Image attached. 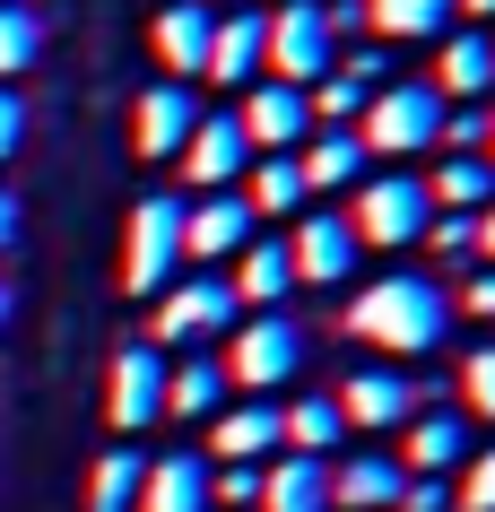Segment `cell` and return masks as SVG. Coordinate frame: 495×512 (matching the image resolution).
Masks as SVG:
<instances>
[{"label":"cell","mask_w":495,"mask_h":512,"mask_svg":"<svg viewBox=\"0 0 495 512\" xmlns=\"http://www.w3.org/2000/svg\"><path fill=\"white\" fill-rule=\"evenodd\" d=\"M452 27V0H365V35H391V44H435Z\"/></svg>","instance_id":"4316f807"},{"label":"cell","mask_w":495,"mask_h":512,"mask_svg":"<svg viewBox=\"0 0 495 512\" xmlns=\"http://www.w3.org/2000/svg\"><path fill=\"white\" fill-rule=\"evenodd\" d=\"M131 512H209V460L200 452L139 460V504Z\"/></svg>","instance_id":"d6986e66"},{"label":"cell","mask_w":495,"mask_h":512,"mask_svg":"<svg viewBox=\"0 0 495 512\" xmlns=\"http://www.w3.org/2000/svg\"><path fill=\"white\" fill-rule=\"evenodd\" d=\"M174 165H183V183H192V191H235L252 174V139L235 131V113H200V131L183 139V157H174Z\"/></svg>","instance_id":"8fae6325"},{"label":"cell","mask_w":495,"mask_h":512,"mask_svg":"<svg viewBox=\"0 0 495 512\" xmlns=\"http://www.w3.org/2000/svg\"><path fill=\"white\" fill-rule=\"evenodd\" d=\"M304 348H313V339H304L296 313H244V322H235V348L218 356L226 391H252V400H261V391H278V382H296Z\"/></svg>","instance_id":"3957f363"},{"label":"cell","mask_w":495,"mask_h":512,"mask_svg":"<svg viewBox=\"0 0 495 512\" xmlns=\"http://www.w3.org/2000/svg\"><path fill=\"white\" fill-rule=\"evenodd\" d=\"M209 504H226V512H252V504H261V469H244V460H226L218 478H209Z\"/></svg>","instance_id":"836d02e7"},{"label":"cell","mask_w":495,"mask_h":512,"mask_svg":"<svg viewBox=\"0 0 495 512\" xmlns=\"http://www.w3.org/2000/svg\"><path fill=\"white\" fill-rule=\"evenodd\" d=\"M478 261H487V270H495V200H487V209H478Z\"/></svg>","instance_id":"60d3db41"},{"label":"cell","mask_w":495,"mask_h":512,"mask_svg":"<svg viewBox=\"0 0 495 512\" xmlns=\"http://www.w3.org/2000/svg\"><path fill=\"white\" fill-rule=\"evenodd\" d=\"M330 400H339V417H348V426L383 434V426H409V417H417V382L391 374V365H357V374L339 382Z\"/></svg>","instance_id":"5bb4252c"},{"label":"cell","mask_w":495,"mask_h":512,"mask_svg":"<svg viewBox=\"0 0 495 512\" xmlns=\"http://www.w3.org/2000/svg\"><path fill=\"white\" fill-rule=\"evenodd\" d=\"M348 235L374 243V252H400V243L426 235V217H435V200H426V183L417 174H365L357 191H348Z\"/></svg>","instance_id":"5b68a950"},{"label":"cell","mask_w":495,"mask_h":512,"mask_svg":"<svg viewBox=\"0 0 495 512\" xmlns=\"http://www.w3.org/2000/svg\"><path fill=\"white\" fill-rule=\"evenodd\" d=\"M391 460H400L409 478H452V469L469 460V426L452 417V408H417V417H409V443H400Z\"/></svg>","instance_id":"ac0fdd59"},{"label":"cell","mask_w":495,"mask_h":512,"mask_svg":"<svg viewBox=\"0 0 495 512\" xmlns=\"http://www.w3.org/2000/svg\"><path fill=\"white\" fill-rule=\"evenodd\" d=\"M339 434H348V417H339V400H322V391H304V400L278 408V452L330 460V452H339Z\"/></svg>","instance_id":"d4e9b609"},{"label":"cell","mask_w":495,"mask_h":512,"mask_svg":"<svg viewBox=\"0 0 495 512\" xmlns=\"http://www.w3.org/2000/svg\"><path fill=\"white\" fill-rule=\"evenodd\" d=\"M400 512H452V486L443 478H409L400 486Z\"/></svg>","instance_id":"74e56055"},{"label":"cell","mask_w":495,"mask_h":512,"mask_svg":"<svg viewBox=\"0 0 495 512\" xmlns=\"http://www.w3.org/2000/svg\"><path fill=\"white\" fill-rule=\"evenodd\" d=\"M339 322H348V339H365V348H383V356H435L443 330H452V296L426 270H391L374 287H357Z\"/></svg>","instance_id":"6da1fadb"},{"label":"cell","mask_w":495,"mask_h":512,"mask_svg":"<svg viewBox=\"0 0 495 512\" xmlns=\"http://www.w3.org/2000/svg\"><path fill=\"white\" fill-rule=\"evenodd\" d=\"M218 408H226V365L218 356L165 365V417H218Z\"/></svg>","instance_id":"484cf974"},{"label":"cell","mask_w":495,"mask_h":512,"mask_svg":"<svg viewBox=\"0 0 495 512\" xmlns=\"http://www.w3.org/2000/svg\"><path fill=\"white\" fill-rule=\"evenodd\" d=\"M235 287H226L218 270L200 278H174L157 296V313H148V348H200V339H218V330H235Z\"/></svg>","instance_id":"8992f818"},{"label":"cell","mask_w":495,"mask_h":512,"mask_svg":"<svg viewBox=\"0 0 495 512\" xmlns=\"http://www.w3.org/2000/svg\"><path fill=\"white\" fill-rule=\"evenodd\" d=\"M200 131V105H192V87H174V79H157L148 96L131 105V148L148 165H165V157H183V139Z\"/></svg>","instance_id":"9a60e30c"},{"label":"cell","mask_w":495,"mask_h":512,"mask_svg":"<svg viewBox=\"0 0 495 512\" xmlns=\"http://www.w3.org/2000/svg\"><path fill=\"white\" fill-rule=\"evenodd\" d=\"M226 287H235V304H244V313H278V304L296 296L287 243H261V235H252L244 252H235V278H226Z\"/></svg>","instance_id":"603a6c76"},{"label":"cell","mask_w":495,"mask_h":512,"mask_svg":"<svg viewBox=\"0 0 495 512\" xmlns=\"http://www.w3.org/2000/svg\"><path fill=\"white\" fill-rule=\"evenodd\" d=\"M357 139H365V157H417V148H435V139H443V96L426 79L374 87L365 113H357Z\"/></svg>","instance_id":"277c9868"},{"label":"cell","mask_w":495,"mask_h":512,"mask_svg":"<svg viewBox=\"0 0 495 512\" xmlns=\"http://www.w3.org/2000/svg\"><path fill=\"white\" fill-rule=\"evenodd\" d=\"M174 270H183V200L148 191V200L131 209V252H122V287H131V296H165V287H174Z\"/></svg>","instance_id":"52a82bcc"},{"label":"cell","mask_w":495,"mask_h":512,"mask_svg":"<svg viewBox=\"0 0 495 512\" xmlns=\"http://www.w3.org/2000/svg\"><path fill=\"white\" fill-rule=\"evenodd\" d=\"M296 174H304V200H313V191H357L365 174H374V157H365L357 131H313L296 148Z\"/></svg>","instance_id":"44dd1931"},{"label":"cell","mask_w":495,"mask_h":512,"mask_svg":"<svg viewBox=\"0 0 495 512\" xmlns=\"http://www.w3.org/2000/svg\"><path fill=\"white\" fill-rule=\"evenodd\" d=\"M226 9H252V0H226Z\"/></svg>","instance_id":"f6af8a7d"},{"label":"cell","mask_w":495,"mask_h":512,"mask_svg":"<svg viewBox=\"0 0 495 512\" xmlns=\"http://www.w3.org/2000/svg\"><path fill=\"white\" fill-rule=\"evenodd\" d=\"M487 165H495V113H487Z\"/></svg>","instance_id":"7bdbcfd3"},{"label":"cell","mask_w":495,"mask_h":512,"mask_svg":"<svg viewBox=\"0 0 495 512\" xmlns=\"http://www.w3.org/2000/svg\"><path fill=\"white\" fill-rule=\"evenodd\" d=\"M461 313H469V322H495V270H478L461 287Z\"/></svg>","instance_id":"f35d334b"},{"label":"cell","mask_w":495,"mask_h":512,"mask_svg":"<svg viewBox=\"0 0 495 512\" xmlns=\"http://www.w3.org/2000/svg\"><path fill=\"white\" fill-rule=\"evenodd\" d=\"M235 191H244L252 217H304V174H296V157H252V174H244Z\"/></svg>","instance_id":"83f0119b"},{"label":"cell","mask_w":495,"mask_h":512,"mask_svg":"<svg viewBox=\"0 0 495 512\" xmlns=\"http://www.w3.org/2000/svg\"><path fill=\"white\" fill-rule=\"evenodd\" d=\"M235 131L252 139V157H296L304 139H313V105H304V87L252 79L244 105H235Z\"/></svg>","instance_id":"ba28073f"},{"label":"cell","mask_w":495,"mask_h":512,"mask_svg":"<svg viewBox=\"0 0 495 512\" xmlns=\"http://www.w3.org/2000/svg\"><path fill=\"white\" fill-rule=\"evenodd\" d=\"M0 322H9V278H0Z\"/></svg>","instance_id":"ee69618b"},{"label":"cell","mask_w":495,"mask_h":512,"mask_svg":"<svg viewBox=\"0 0 495 512\" xmlns=\"http://www.w3.org/2000/svg\"><path fill=\"white\" fill-rule=\"evenodd\" d=\"M357 252L365 243L348 235L339 209H304L296 235H287V270H296V287H348L357 278Z\"/></svg>","instance_id":"9c48e42d"},{"label":"cell","mask_w":495,"mask_h":512,"mask_svg":"<svg viewBox=\"0 0 495 512\" xmlns=\"http://www.w3.org/2000/svg\"><path fill=\"white\" fill-rule=\"evenodd\" d=\"M461 400L478 408V417H495V339H487V348H478V356L461 365Z\"/></svg>","instance_id":"d590c367"},{"label":"cell","mask_w":495,"mask_h":512,"mask_svg":"<svg viewBox=\"0 0 495 512\" xmlns=\"http://www.w3.org/2000/svg\"><path fill=\"white\" fill-rule=\"evenodd\" d=\"M443 157H487V105H443Z\"/></svg>","instance_id":"d6a6232c"},{"label":"cell","mask_w":495,"mask_h":512,"mask_svg":"<svg viewBox=\"0 0 495 512\" xmlns=\"http://www.w3.org/2000/svg\"><path fill=\"white\" fill-rule=\"evenodd\" d=\"M105 408H113V426H122V434L165 426V348L131 339V348L113 356V391H105Z\"/></svg>","instance_id":"30bf717a"},{"label":"cell","mask_w":495,"mask_h":512,"mask_svg":"<svg viewBox=\"0 0 495 512\" xmlns=\"http://www.w3.org/2000/svg\"><path fill=\"white\" fill-rule=\"evenodd\" d=\"M417 243H426L435 261H478V217H452V209H435Z\"/></svg>","instance_id":"1f68e13d"},{"label":"cell","mask_w":495,"mask_h":512,"mask_svg":"<svg viewBox=\"0 0 495 512\" xmlns=\"http://www.w3.org/2000/svg\"><path fill=\"white\" fill-rule=\"evenodd\" d=\"M252 512H330V460H304V452L270 460V469H261V504H252Z\"/></svg>","instance_id":"cb8c5ba5"},{"label":"cell","mask_w":495,"mask_h":512,"mask_svg":"<svg viewBox=\"0 0 495 512\" xmlns=\"http://www.w3.org/2000/svg\"><path fill=\"white\" fill-rule=\"evenodd\" d=\"M35 53H44V18H35L27 0H0V87L18 79V70H35Z\"/></svg>","instance_id":"f546056e"},{"label":"cell","mask_w":495,"mask_h":512,"mask_svg":"<svg viewBox=\"0 0 495 512\" xmlns=\"http://www.w3.org/2000/svg\"><path fill=\"white\" fill-rule=\"evenodd\" d=\"M139 504V452H96L87 469V512H131Z\"/></svg>","instance_id":"4dcf8cb0"},{"label":"cell","mask_w":495,"mask_h":512,"mask_svg":"<svg viewBox=\"0 0 495 512\" xmlns=\"http://www.w3.org/2000/svg\"><path fill=\"white\" fill-rule=\"evenodd\" d=\"M200 79H218V87H252L261 79V9H218Z\"/></svg>","instance_id":"ffe728a7"},{"label":"cell","mask_w":495,"mask_h":512,"mask_svg":"<svg viewBox=\"0 0 495 512\" xmlns=\"http://www.w3.org/2000/svg\"><path fill=\"white\" fill-rule=\"evenodd\" d=\"M461 469H469V478H461L452 504H461V512H495V443H487V452H469Z\"/></svg>","instance_id":"e575fe53"},{"label":"cell","mask_w":495,"mask_h":512,"mask_svg":"<svg viewBox=\"0 0 495 512\" xmlns=\"http://www.w3.org/2000/svg\"><path fill=\"white\" fill-rule=\"evenodd\" d=\"M209 452L218 460H244V469H261V460L278 452V408L270 400H235L209 417Z\"/></svg>","instance_id":"7402d4cb"},{"label":"cell","mask_w":495,"mask_h":512,"mask_svg":"<svg viewBox=\"0 0 495 512\" xmlns=\"http://www.w3.org/2000/svg\"><path fill=\"white\" fill-rule=\"evenodd\" d=\"M252 226L261 217L244 209V191H200V200H183V261H235Z\"/></svg>","instance_id":"7c38bea8"},{"label":"cell","mask_w":495,"mask_h":512,"mask_svg":"<svg viewBox=\"0 0 495 512\" xmlns=\"http://www.w3.org/2000/svg\"><path fill=\"white\" fill-rule=\"evenodd\" d=\"M18 148H27V96H18V87H0V165L18 157Z\"/></svg>","instance_id":"8d00e7d4"},{"label":"cell","mask_w":495,"mask_h":512,"mask_svg":"<svg viewBox=\"0 0 495 512\" xmlns=\"http://www.w3.org/2000/svg\"><path fill=\"white\" fill-rule=\"evenodd\" d=\"M18 226H27V209H18V191L0 183V252H9V243H18Z\"/></svg>","instance_id":"ab89813d"},{"label":"cell","mask_w":495,"mask_h":512,"mask_svg":"<svg viewBox=\"0 0 495 512\" xmlns=\"http://www.w3.org/2000/svg\"><path fill=\"white\" fill-rule=\"evenodd\" d=\"M330 70H339V44H330L322 0H278V9H261V79L313 87Z\"/></svg>","instance_id":"7a4b0ae2"},{"label":"cell","mask_w":495,"mask_h":512,"mask_svg":"<svg viewBox=\"0 0 495 512\" xmlns=\"http://www.w3.org/2000/svg\"><path fill=\"white\" fill-rule=\"evenodd\" d=\"M400 486H409V469H400L391 452L330 460V512H400Z\"/></svg>","instance_id":"e0dca14e"},{"label":"cell","mask_w":495,"mask_h":512,"mask_svg":"<svg viewBox=\"0 0 495 512\" xmlns=\"http://www.w3.org/2000/svg\"><path fill=\"white\" fill-rule=\"evenodd\" d=\"M452 18H469V27H495V0H452Z\"/></svg>","instance_id":"b9f144b4"},{"label":"cell","mask_w":495,"mask_h":512,"mask_svg":"<svg viewBox=\"0 0 495 512\" xmlns=\"http://www.w3.org/2000/svg\"><path fill=\"white\" fill-rule=\"evenodd\" d=\"M209 27H218V9L209 0H165L157 18H148V53H157V70L174 87L200 79V61H209Z\"/></svg>","instance_id":"4fadbf2b"},{"label":"cell","mask_w":495,"mask_h":512,"mask_svg":"<svg viewBox=\"0 0 495 512\" xmlns=\"http://www.w3.org/2000/svg\"><path fill=\"white\" fill-rule=\"evenodd\" d=\"M435 44L443 53H435V79L426 87H435L443 105H478V96L495 87V35L487 27H443Z\"/></svg>","instance_id":"2e32d148"},{"label":"cell","mask_w":495,"mask_h":512,"mask_svg":"<svg viewBox=\"0 0 495 512\" xmlns=\"http://www.w3.org/2000/svg\"><path fill=\"white\" fill-rule=\"evenodd\" d=\"M426 200L452 209V217H478V209L495 200V165H487V157H443L435 183H426Z\"/></svg>","instance_id":"f1b7e54d"}]
</instances>
